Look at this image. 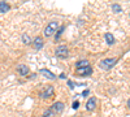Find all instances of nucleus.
Returning a JSON list of instances; mask_svg holds the SVG:
<instances>
[{
  "label": "nucleus",
  "instance_id": "obj_6",
  "mask_svg": "<svg viewBox=\"0 0 130 117\" xmlns=\"http://www.w3.org/2000/svg\"><path fill=\"white\" fill-rule=\"evenodd\" d=\"M52 111L55 112L56 114H60V113H62V111H64V108H65V104L62 103V102H56V103H53L52 104Z\"/></svg>",
  "mask_w": 130,
  "mask_h": 117
},
{
  "label": "nucleus",
  "instance_id": "obj_17",
  "mask_svg": "<svg viewBox=\"0 0 130 117\" xmlns=\"http://www.w3.org/2000/svg\"><path fill=\"white\" fill-rule=\"evenodd\" d=\"M64 30H65V27H64V26H61V27L59 29V31H57V34H56V37H55V39H56V40H59L60 35H61V34L64 33Z\"/></svg>",
  "mask_w": 130,
  "mask_h": 117
},
{
  "label": "nucleus",
  "instance_id": "obj_3",
  "mask_svg": "<svg viewBox=\"0 0 130 117\" xmlns=\"http://www.w3.org/2000/svg\"><path fill=\"white\" fill-rule=\"evenodd\" d=\"M55 55H56L57 57H61V59H67V57L69 56V49H68L67 46L60 44V46H57L56 49H55Z\"/></svg>",
  "mask_w": 130,
  "mask_h": 117
},
{
  "label": "nucleus",
  "instance_id": "obj_19",
  "mask_svg": "<svg viewBox=\"0 0 130 117\" xmlns=\"http://www.w3.org/2000/svg\"><path fill=\"white\" fill-rule=\"evenodd\" d=\"M89 94H90V90H85V91L81 94V96H87Z\"/></svg>",
  "mask_w": 130,
  "mask_h": 117
},
{
  "label": "nucleus",
  "instance_id": "obj_8",
  "mask_svg": "<svg viewBox=\"0 0 130 117\" xmlns=\"http://www.w3.org/2000/svg\"><path fill=\"white\" fill-rule=\"evenodd\" d=\"M32 46H34V48L37 51H39V49L43 48V46H44V42H43V39L40 37H35L32 39Z\"/></svg>",
  "mask_w": 130,
  "mask_h": 117
},
{
  "label": "nucleus",
  "instance_id": "obj_2",
  "mask_svg": "<svg viewBox=\"0 0 130 117\" xmlns=\"http://www.w3.org/2000/svg\"><path fill=\"white\" fill-rule=\"evenodd\" d=\"M117 62V59H104V60H102L100 62H99V66L102 68V69H104V70H109L111 68H113L115 66V64Z\"/></svg>",
  "mask_w": 130,
  "mask_h": 117
},
{
  "label": "nucleus",
  "instance_id": "obj_16",
  "mask_svg": "<svg viewBox=\"0 0 130 117\" xmlns=\"http://www.w3.org/2000/svg\"><path fill=\"white\" fill-rule=\"evenodd\" d=\"M112 10L115 13H121L122 12V8H121V5H118V4H113L112 5Z\"/></svg>",
  "mask_w": 130,
  "mask_h": 117
},
{
  "label": "nucleus",
  "instance_id": "obj_10",
  "mask_svg": "<svg viewBox=\"0 0 130 117\" xmlns=\"http://www.w3.org/2000/svg\"><path fill=\"white\" fill-rule=\"evenodd\" d=\"M95 107H96V99L92 96V98H90L87 100V103H86V109L87 111H94Z\"/></svg>",
  "mask_w": 130,
  "mask_h": 117
},
{
  "label": "nucleus",
  "instance_id": "obj_14",
  "mask_svg": "<svg viewBox=\"0 0 130 117\" xmlns=\"http://www.w3.org/2000/svg\"><path fill=\"white\" fill-rule=\"evenodd\" d=\"M21 39H22V43H24V44H26V46L32 43V40H31V38L29 37V34H27V33H24V34H22V37H21Z\"/></svg>",
  "mask_w": 130,
  "mask_h": 117
},
{
  "label": "nucleus",
  "instance_id": "obj_5",
  "mask_svg": "<svg viewBox=\"0 0 130 117\" xmlns=\"http://www.w3.org/2000/svg\"><path fill=\"white\" fill-rule=\"evenodd\" d=\"M53 92H55V89H53V86H47L44 89V91H42L39 94V96L42 99H50L51 96H53Z\"/></svg>",
  "mask_w": 130,
  "mask_h": 117
},
{
  "label": "nucleus",
  "instance_id": "obj_4",
  "mask_svg": "<svg viewBox=\"0 0 130 117\" xmlns=\"http://www.w3.org/2000/svg\"><path fill=\"white\" fill-rule=\"evenodd\" d=\"M75 74H77V76H81V77H87V76H91V74H92V68L89 65V66H85V68L75 69Z\"/></svg>",
  "mask_w": 130,
  "mask_h": 117
},
{
  "label": "nucleus",
  "instance_id": "obj_13",
  "mask_svg": "<svg viewBox=\"0 0 130 117\" xmlns=\"http://www.w3.org/2000/svg\"><path fill=\"white\" fill-rule=\"evenodd\" d=\"M90 62L89 60H79L75 62V69H79V68H85V66H89Z\"/></svg>",
  "mask_w": 130,
  "mask_h": 117
},
{
  "label": "nucleus",
  "instance_id": "obj_11",
  "mask_svg": "<svg viewBox=\"0 0 130 117\" xmlns=\"http://www.w3.org/2000/svg\"><path fill=\"white\" fill-rule=\"evenodd\" d=\"M104 39H105V42H107V44H108V46L115 44V42H116L115 35H113L112 33H105V34H104Z\"/></svg>",
  "mask_w": 130,
  "mask_h": 117
},
{
  "label": "nucleus",
  "instance_id": "obj_20",
  "mask_svg": "<svg viewBox=\"0 0 130 117\" xmlns=\"http://www.w3.org/2000/svg\"><path fill=\"white\" fill-rule=\"evenodd\" d=\"M59 78H60V79H65V78H67V76H65V73H61L60 76H59Z\"/></svg>",
  "mask_w": 130,
  "mask_h": 117
},
{
  "label": "nucleus",
  "instance_id": "obj_18",
  "mask_svg": "<svg viewBox=\"0 0 130 117\" xmlns=\"http://www.w3.org/2000/svg\"><path fill=\"white\" fill-rule=\"evenodd\" d=\"M78 107H79V102L75 100V102L72 104V108H73V109H78Z\"/></svg>",
  "mask_w": 130,
  "mask_h": 117
},
{
  "label": "nucleus",
  "instance_id": "obj_21",
  "mask_svg": "<svg viewBox=\"0 0 130 117\" xmlns=\"http://www.w3.org/2000/svg\"><path fill=\"white\" fill-rule=\"evenodd\" d=\"M68 85H69V87H70V89H73V87H74V83H73L72 81H68Z\"/></svg>",
  "mask_w": 130,
  "mask_h": 117
},
{
  "label": "nucleus",
  "instance_id": "obj_7",
  "mask_svg": "<svg viewBox=\"0 0 130 117\" xmlns=\"http://www.w3.org/2000/svg\"><path fill=\"white\" fill-rule=\"evenodd\" d=\"M16 70H17V73L20 74V76H22V77L27 76V74L30 73L29 66H27V65H25V64H20V65L16 68Z\"/></svg>",
  "mask_w": 130,
  "mask_h": 117
},
{
  "label": "nucleus",
  "instance_id": "obj_15",
  "mask_svg": "<svg viewBox=\"0 0 130 117\" xmlns=\"http://www.w3.org/2000/svg\"><path fill=\"white\" fill-rule=\"evenodd\" d=\"M55 114H56V113L52 111V108H48V109L44 111V113H43L42 117H55Z\"/></svg>",
  "mask_w": 130,
  "mask_h": 117
},
{
  "label": "nucleus",
  "instance_id": "obj_22",
  "mask_svg": "<svg viewBox=\"0 0 130 117\" xmlns=\"http://www.w3.org/2000/svg\"><path fill=\"white\" fill-rule=\"evenodd\" d=\"M127 108H129V109H130V99H129V100H127Z\"/></svg>",
  "mask_w": 130,
  "mask_h": 117
},
{
  "label": "nucleus",
  "instance_id": "obj_1",
  "mask_svg": "<svg viewBox=\"0 0 130 117\" xmlns=\"http://www.w3.org/2000/svg\"><path fill=\"white\" fill-rule=\"evenodd\" d=\"M57 26H59V22H57V21H51V22L46 26V29H44V37L50 38L51 35H53V34L56 33Z\"/></svg>",
  "mask_w": 130,
  "mask_h": 117
},
{
  "label": "nucleus",
  "instance_id": "obj_23",
  "mask_svg": "<svg viewBox=\"0 0 130 117\" xmlns=\"http://www.w3.org/2000/svg\"><path fill=\"white\" fill-rule=\"evenodd\" d=\"M129 16H130V13H129Z\"/></svg>",
  "mask_w": 130,
  "mask_h": 117
},
{
  "label": "nucleus",
  "instance_id": "obj_9",
  "mask_svg": "<svg viewBox=\"0 0 130 117\" xmlns=\"http://www.w3.org/2000/svg\"><path fill=\"white\" fill-rule=\"evenodd\" d=\"M39 73L40 74H43L46 78H48V79H56V76L53 74L51 70H48V69H46V68H43V69H40L39 70Z\"/></svg>",
  "mask_w": 130,
  "mask_h": 117
},
{
  "label": "nucleus",
  "instance_id": "obj_12",
  "mask_svg": "<svg viewBox=\"0 0 130 117\" xmlns=\"http://www.w3.org/2000/svg\"><path fill=\"white\" fill-rule=\"evenodd\" d=\"M10 10V5L7 2H0V12L2 13H7Z\"/></svg>",
  "mask_w": 130,
  "mask_h": 117
}]
</instances>
